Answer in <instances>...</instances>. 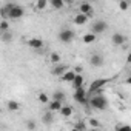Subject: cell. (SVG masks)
<instances>
[{"label":"cell","instance_id":"obj_13","mask_svg":"<svg viewBox=\"0 0 131 131\" xmlns=\"http://www.w3.org/2000/svg\"><path fill=\"white\" fill-rule=\"evenodd\" d=\"M13 5L14 3H6V5H3L2 8H0V17H2V19H5V20H8V14H9V9L13 8Z\"/></svg>","mask_w":131,"mask_h":131},{"label":"cell","instance_id":"obj_5","mask_svg":"<svg viewBox=\"0 0 131 131\" xmlns=\"http://www.w3.org/2000/svg\"><path fill=\"white\" fill-rule=\"evenodd\" d=\"M59 39H60V42H63V43H70V42H73V39H74V31H71V29H62V31L59 32Z\"/></svg>","mask_w":131,"mask_h":131},{"label":"cell","instance_id":"obj_10","mask_svg":"<svg viewBox=\"0 0 131 131\" xmlns=\"http://www.w3.org/2000/svg\"><path fill=\"white\" fill-rule=\"evenodd\" d=\"M74 76H76V73L73 71V70H67V71H65L62 76H60V80L62 82H73V79H74Z\"/></svg>","mask_w":131,"mask_h":131},{"label":"cell","instance_id":"obj_24","mask_svg":"<svg viewBox=\"0 0 131 131\" xmlns=\"http://www.w3.org/2000/svg\"><path fill=\"white\" fill-rule=\"evenodd\" d=\"M52 99H56V100H60V102H63V100H65V94H63L62 91H56V93L52 94Z\"/></svg>","mask_w":131,"mask_h":131},{"label":"cell","instance_id":"obj_35","mask_svg":"<svg viewBox=\"0 0 131 131\" xmlns=\"http://www.w3.org/2000/svg\"><path fill=\"white\" fill-rule=\"evenodd\" d=\"M125 2H129V0H125Z\"/></svg>","mask_w":131,"mask_h":131},{"label":"cell","instance_id":"obj_4","mask_svg":"<svg viewBox=\"0 0 131 131\" xmlns=\"http://www.w3.org/2000/svg\"><path fill=\"white\" fill-rule=\"evenodd\" d=\"M23 14H25V9L20 6V5H13V8L9 9V14H8V19H11V20H17V19H22L23 17Z\"/></svg>","mask_w":131,"mask_h":131},{"label":"cell","instance_id":"obj_14","mask_svg":"<svg viewBox=\"0 0 131 131\" xmlns=\"http://www.w3.org/2000/svg\"><path fill=\"white\" fill-rule=\"evenodd\" d=\"M90 63L93 65V67H102L103 65V57L99 56V54H93L91 59H90Z\"/></svg>","mask_w":131,"mask_h":131},{"label":"cell","instance_id":"obj_6","mask_svg":"<svg viewBox=\"0 0 131 131\" xmlns=\"http://www.w3.org/2000/svg\"><path fill=\"white\" fill-rule=\"evenodd\" d=\"M106 28H108V25H106L103 20H96V22L93 23L91 32H93V34H102V32L106 31Z\"/></svg>","mask_w":131,"mask_h":131},{"label":"cell","instance_id":"obj_25","mask_svg":"<svg viewBox=\"0 0 131 131\" xmlns=\"http://www.w3.org/2000/svg\"><path fill=\"white\" fill-rule=\"evenodd\" d=\"M9 29V22L2 19V22H0V31H8Z\"/></svg>","mask_w":131,"mask_h":131},{"label":"cell","instance_id":"obj_32","mask_svg":"<svg viewBox=\"0 0 131 131\" xmlns=\"http://www.w3.org/2000/svg\"><path fill=\"white\" fill-rule=\"evenodd\" d=\"M26 126H28L29 129H34V128H36V123H34V122H28V123H26Z\"/></svg>","mask_w":131,"mask_h":131},{"label":"cell","instance_id":"obj_31","mask_svg":"<svg viewBox=\"0 0 131 131\" xmlns=\"http://www.w3.org/2000/svg\"><path fill=\"white\" fill-rule=\"evenodd\" d=\"M76 128H77V129H86V125H85V123H77Z\"/></svg>","mask_w":131,"mask_h":131},{"label":"cell","instance_id":"obj_20","mask_svg":"<svg viewBox=\"0 0 131 131\" xmlns=\"http://www.w3.org/2000/svg\"><path fill=\"white\" fill-rule=\"evenodd\" d=\"M82 40H83V43L90 45V43L96 42V34H93V32H90V34H85V36L82 37Z\"/></svg>","mask_w":131,"mask_h":131},{"label":"cell","instance_id":"obj_2","mask_svg":"<svg viewBox=\"0 0 131 131\" xmlns=\"http://www.w3.org/2000/svg\"><path fill=\"white\" fill-rule=\"evenodd\" d=\"M106 83H108V79H96L94 82H91V85H90V88H88V91H86V96H91V94L97 93V91L102 90Z\"/></svg>","mask_w":131,"mask_h":131},{"label":"cell","instance_id":"obj_23","mask_svg":"<svg viewBox=\"0 0 131 131\" xmlns=\"http://www.w3.org/2000/svg\"><path fill=\"white\" fill-rule=\"evenodd\" d=\"M49 62L54 63V65L59 63V62H60V54H59V52H51V54H49Z\"/></svg>","mask_w":131,"mask_h":131},{"label":"cell","instance_id":"obj_18","mask_svg":"<svg viewBox=\"0 0 131 131\" xmlns=\"http://www.w3.org/2000/svg\"><path fill=\"white\" fill-rule=\"evenodd\" d=\"M6 106H8V110H11V111L20 110V103H19L17 100H8V102H6Z\"/></svg>","mask_w":131,"mask_h":131},{"label":"cell","instance_id":"obj_28","mask_svg":"<svg viewBox=\"0 0 131 131\" xmlns=\"http://www.w3.org/2000/svg\"><path fill=\"white\" fill-rule=\"evenodd\" d=\"M39 102H42V103H48V96H46L45 93H40V94H39Z\"/></svg>","mask_w":131,"mask_h":131},{"label":"cell","instance_id":"obj_19","mask_svg":"<svg viewBox=\"0 0 131 131\" xmlns=\"http://www.w3.org/2000/svg\"><path fill=\"white\" fill-rule=\"evenodd\" d=\"M0 37H2V40L6 42V43H9L13 40V34L9 32V29L8 31H0Z\"/></svg>","mask_w":131,"mask_h":131},{"label":"cell","instance_id":"obj_21","mask_svg":"<svg viewBox=\"0 0 131 131\" xmlns=\"http://www.w3.org/2000/svg\"><path fill=\"white\" fill-rule=\"evenodd\" d=\"M48 6V0H36V8L39 11H43Z\"/></svg>","mask_w":131,"mask_h":131},{"label":"cell","instance_id":"obj_3","mask_svg":"<svg viewBox=\"0 0 131 131\" xmlns=\"http://www.w3.org/2000/svg\"><path fill=\"white\" fill-rule=\"evenodd\" d=\"M73 97H74V100H76L77 103H80V105H88V99H86L88 96H86V90H85L83 86L76 88Z\"/></svg>","mask_w":131,"mask_h":131},{"label":"cell","instance_id":"obj_26","mask_svg":"<svg viewBox=\"0 0 131 131\" xmlns=\"http://www.w3.org/2000/svg\"><path fill=\"white\" fill-rule=\"evenodd\" d=\"M129 8V2H125V0H120L119 2V9L120 11H126Z\"/></svg>","mask_w":131,"mask_h":131},{"label":"cell","instance_id":"obj_22","mask_svg":"<svg viewBox=\"0 0 131 131\" xmlns=\"http://www.w3.org/2000/svg\"><path fill=\"white\" fill-rule=\"evenodd\" d=\"M49 2H51L52 8H56V9H62V8L65 6V2H63V0H49Z\"/></svg>","mask_w":131,"mask_h":131},{"label":"cell","instance_id":"obj_8","mask_svg":"<svg viewBox=\"0 0 131 131\" xmlns=\"http://www.w3.org/2000/svg\"><path fill=\"white\" fill-rule=\"evenodd\" d=\"M59 113H60L62 117H71L73 113H74V110H73V106H70V105H62L60 110H59Z\"/></svg>","mask_w":131,"mask_h":131},{"label":"cell","instance_id":"obj_29","mask_svg":"<svg viewBox=\"0 0 131 131\" xmlns=\"http://www.w3.org/2000/svg\"><path fill=\"white\" fill-rule=\"evenodd\" d=\"M90 126H93V128H100V123H99V120H96V119H90Z\"/></svg>","mask_w":131,"mask_h":131},{"label":"cell","instance_id":"obj_7","mask_svg":"<svg viewBox=\"0 0 131 131\" xmlns=\"http://www.w3.org/2000/svg\"><path fill=\"white\" fill-rule=\"evenodd\" d=\"M28 46H29V48H32V49H42V48L45 46V43H43V40H42V39L32 37V39H29V40H28Z\"/></svg>","mask_w":131,"mask_h":131},{"label":"cell","instance_id":"obj_34","mask_svg":"<svg viewBox=\"0 0 131 131\" xmlns=\"http://www.w3.org/2000/svg\"><path fill=\"white\" fill-rule=\"evenodd\" d=\"M0 114H2V108H0Z\"/></svg>","mask_w":131,"mask_h":131},{"label":"cell","instance_id":"obj_30","mask_svg":"<svg viewBox=\"0 0 131 131\" xmlns=\"http://www.w3.org/2000/svg\"><path fill=\"white\" fill-rule=\"evenodd\" d=\"M73 71H74L76 74H82V71H83V68H82V67H76V68H74Z\"/></svg>","mask_w":131,"mask_h":131},{"label":"cell","instance_id":"obj_1","mask_svg":"<svg viewBox=\"0 0 131 131\" xmlns=\"http://www.w3.org/2000/svg\"><path fill=\"white\" fill-rule=\"evenodd\" d=\"M88 105L93 108V110H99V111H102V110H106L108 108V100H106V97H103L102 94H91V99L88 100Z\"/></svg>","mask_w":131,"mask_h":131},{"label":"cell","instance_id":"obj_15","mask_svg":"<svg viewBox=\"0 0 131 131\" xmlns=\"http://www.w3.org/2000/svg\"><path fill=\"white\" fill-rule=\"evenodd\" d=\"M62 105H63V102L52 99V102H49V103H48V110H49V111H52V113H56V111H59V110H60V106H62Z\"/></svg>","mask_w":131,"mask_h":131},{"label":"cell","instance_id":"obj_9","mask_svg":"<svg viewBox=\"0 0 131 131\" xmlns=\"http://www.w3.org/2000/svg\"><path fill=\"white\" fill-rule=\"evenodd\" d=\"M111 40H113V45L119 46V45H123V43H125L126 37H125L123 34H120V32H114V34H113V37H111Z\"/></svg>","mask_w":131,"mask_h":131},{"label":"cell","instance_id":"obj_16","mask_svg":"<svg viewBox=\"0 0 131 131\" xmlns=\"http://www.w3.org/2000/svg\"><path fill=\"white\" fill-rule=\"evenodd\" d=\"M86 22H88V16H86V14L79 13L77 16H74V23H76V25H85Z\"/></svg>","mask_w":131,"mask_h":131},{"label":"cell","instance_id":"obj_27","mask_svg":"<svg viewBox=\"0 0 131 131\" xmlns=\"http://www.w3.org/2000/svg\"><path fill=\"white\" fill-rule=\"evenodd\" d=\"M43 122H46V123H51L52 122V111H49V113H46V114H43V119H42Z\"/></svg>","mask_w":131,"mask_h":131},{"label":"cell","instance_id":"obj_11","mask_svg":"<svg viewBox=\"0 0 131 131\" xmlns=\"http://www.w3.org/2000/svg\"><path fill=\"white\" fill-rule=\"evenodd\" d=\"M79 11H80L82 14H86V16H90V14L93 13V5H91L90 2H83V3H80V6H79Z\"/></svg>","mask_w":131,"mask_h":131},{"label":"cell","instance_id":"obj_33","mask_svg":"<svg viewBox=\"0 0 131 131\" xmlns=\"http://www.w3.org/2000/svg\"><path fill=\"white\" fill-rule=\"evenodd\" d=\"M88 2H97V0H88Z\"/></svg>","mask_w":131,"mask_h":131},{"label":"cell","instance_id":"obj_12","mask_svg":"<svg viewBox=\"0 0 131 131\" xmlns=\"http://www.w3.org/2000/svg\"><path fill=\"white\" fill-rule=\"evenodd\" d=\"M67 70H68V67H67V65H59V63H56V67L52 68V71H51V73H52L54 76L60 77V76H62L65 71H67Z\"/></svg>","mask_w":131,"mask_h":131},{"label":"cell","instance_id":"obj_17","mask_svg":"<svg viewBox=\"0 0 131 131\" xmlns=\"http://www.w3.org/2000/svg\"><path fill=\"white\" fill-rule=\"evenodd\" d=\"M83 82H85L83 76H82V74H76L71 83H73V86H74V88H79V86H83Z\"/></svg>","mask_w":131,"mask_h":131}]
</instances>
